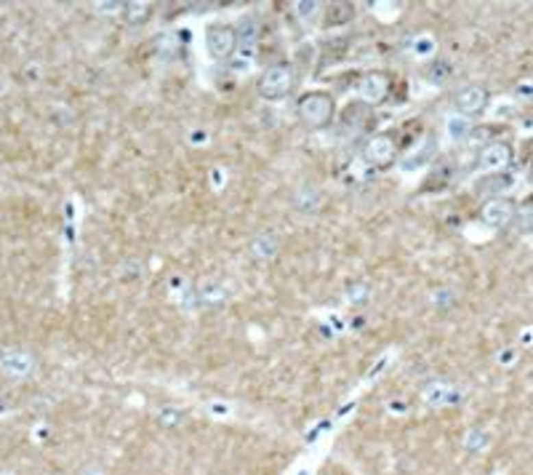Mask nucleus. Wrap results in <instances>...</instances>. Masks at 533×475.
<instances>
[{"label": "nucleus", "instance_id": "obj_1", "mask_svg": "<svg viewBox=\"0 0 533 475\" xmlns=\"http://www.w3.org/2000/svg\"><path fill=\"white\" fill-rule=\"evenodd\" d=\"M299 121L304 123V128L310 131H320V128H328L334 115H336V104H334V97L325 94V91H312V94H304L299 99Z\"/></svg>", "mask_w": 533, "mask_h": 475}, {"label": "nucleus", "instance_id": "obj_2", "mask_svg": "<svg viewBox=\"0 0 533 475\" xmlns=\"http://www.w3.org/2000/svg\"><path fill=\"white\" fill-rule=\"evenodd\" d=\"M293 83H296V73L288 62H277L269 64L262 77H259V94L266 101H280L291 94Z\"/></svg>", "mask_w": 533, "mask_h": 475}, {"label": "nucleus", "instance_id": "obj_3", "mask_svg": "<svg viewBox=\"0 0 533 475\" xmlns=\"http://www.w3.org/2000/svg\"><path fill=\"white\" fill-rule=\"evenodd\" d=\"M206 49L219 62L230 59L238 51V35H235V29L230 25H211L208 32H206Z\"/></svg>", "mask_w": 533, "mask_h": 475}, {"label": "nucleus", "instance_id": "obj_4", "mask_svg": "<svg viewBox=\"0 0 533 475\" xmlns=\"http://www.w3.org/2000/svg\"><path fill=\"white\" fill-rule=\"evenodd\" d=\"M454 107L459 110L464 118L480 115L485 107H488V91H485L483 86L469 83V86H464V88L456 91V97H454Z\"/></svg>", "mask_w": 533, "mask_h": 475}, {"label": "nucleus", "instance_id": "obj_5", "mask_svg": "<svg viewBox=\"0 0 533 475\" xmlns=\"http://www.w3.org/2000/svg\"><path fill=\"white\" fill-rule=\"evenodd\" d=\"M515 211H517V206L507 198H491L488 203L483 206V211H480V219H483L488 227H493V230H501V227L512 225V219H515Z\"/></svg>", "mask_w": 533, "mask_h": 475}, {"label": "nucleus", "instance_id": "obj_6", "mask_svg": "<svg viewBox=\"0 0 533 475\" xmlns=\"http://www.w3.org/2000/svg\"><path fill=\"white\" fill-rule=\"evenodd\" d=\"M509 163H512V147L507 142H491L488 147H483L480 152V169L491 171V174H499L504 171Z\"/></svg>", "mask_w": 533, "mask_h": 475}, {"label": "nucleus", "instance_id": "obj_7", "mask_svg": "<svg viewBox=\"0 0 533 475\" xmlns=\"http://www.w3.org/2000/svg\"><path fill=\"white\" fill-rule=\"evenodd\" d=\"M363 158L365 163H371V166H384V163H389L395 158V139L387 136V134H379V136L368 139Z\"/></svg>", "mask_w": 533, "mask_h": 475}, {"label": "nucleus", "instance_id": "obj_8", "mask_svg": "<svg viewBox=\"0 0 533 475\" xmlns=\"http://www.w3.org/2000/svg\"><path fill=\"white\" fill-rule=\"evenodd\" d=\"M235 35H238V53L243 56V62H251L253 59V51H256V40H259V25H256V19L253 16H245L238 29H235Z\"/></svg>", "mask_w": 533, "mask_h": 475}, {"label": "nucleus", "instance_id": "obj_9", "mask_svg": "<svg viewBox=\"0 0 533 475\" xmlns=\"http://www.w3.org/2000/svg\"><path fill=\"white\" fill-rule=\"evenodd\" d=\"M358 94L363 97V101L368 104H379V101L387 99V80L382 75H365L358 83Z\"/></svg>", "mask_w": 533, "mask_h": 475}, {"label": "nucleus", "instance_id": "obj_10", "mask_svg": "<svg viewBox=\"0 0 533 475\" xmlns=\"http://www.w3.org/2000/svg\"><path fill=\"white\" fill-rule=\"evenodd\" d=\"M461 395L459 390H454L451 385H445V382H430L427 387H424V400L430 403V406H445V403H456Z\"/></svg>", "mask_w": 533, "mask_h": 475}, {"label": "nucleus", "instance_id": "obj_11", "mask_svg": "<svg viewBox=\"0 0 533 475\" xmlns=\"http://www.w3.org/2000/svg\"><path fill=\"white\" fill-rule=\"evenodd\" d=\"M251 251H253L256 259L269 262V259H275L277 251H280V238H277L275 232H262V235H256V238L251 241Z\"/></svg>", "mask_w": 533, "mask_h": 475}, {"label": "nucleus", "instance_id": "obj_12", "mask_svg": "<svg viewBox=\"0 0 533 475\" xmlns=\"http://www.w3.org/2000/svg\"><path fill=\"white\" fill-rule=\"evenodd\" d=\"M195 297H197V302H203L208 307H216V304H221V302L227 300V286L219 283V280H203L197 286Z\"/></svg>", "mask_w": 533, "mask_h": 475}, {"label": "nucleus", "instance_id": "obj_13", "mask_svg": "<svg viewBox=\"0 0 533 475\" xmlns=\"http://www.w3.org/2000/svg\"><path fill=\"white\" fill-rule=\"evenodd\" d=\"M320 200H323V195H320V190H317L315 184H304V187H299V193L293 195V206H296L301 214H312V211L320 208Z\"/></svg>", "mask_w": 533, "mask_h": 475}, {"label": "nucleus", "instance_id": "obj_14", "mask_svg": "<svg viewBox=\"0 0 533 475\" xmlns=\"http://www.w3.org/2000/svg\"><path fill=\"white\" fill-rule=\"evenodd\" d=\"M424 77L432 86H445L454 77V64L448 59H432V64L424 70Z\"/></svg>", "mask_w": 533, "mask_h": 475}, {"label": "nucleus", "instance_id": "obj_15", "mask_svg": "<svg viewBox=\"0 0 533 475\" xmlns=\"http://www.w3.org/2000/svg\"><path fill=\"white\" fill-rule=\"evenodd\" d=\"M435 152H437V142L432 139V136H427V139H424V145H421V147L411 155V160H403L400 166H403V171H413V169H419V166L430 163Z\"/></svg>", "mask_w": 533, "mask_h": 475}, {"label": "nucleus", "instance_id": "obj_16", "mask_svg": "<svg viewBox=\"0 0 533 475\" xmlns=\"http://www.w3.org/2000/svg\"><path fill=\"white\" fill-rule=\"evenodd\" d=\"M512 187H515V174H507V171H499V174L488 176V182L483 184V190L491 193L493 198H501Z\"/></svg>", "mask_w": 533, "mask_h": 475}, {"label": "nucleus", "instance_id": "obj_17", "mask_svg": "<svg viewBox=\"0 0 533 475\" xmlns=\"http://www.w3.org/2000/svg\"><path fill=\"white\" fill-rule=\"evenodd\" d=\"M515 230L520 235H533V203H525L515 211V219H512Z\"/></svg>", "mask_w": 533, "mask_h": 475}, {"label": "nucleus", "instance_id": "obj_18", "mask_svg": "<svg viewBox=\"0 0 533 475\" xmlns=\"http://www.w3.org/2000/svg\"><path fill=\"white\" fill-rule=\"evenodd\" d=\"M445 131H448V136H451L454 142H461V139L469 136L472 123H469V118H464V115H451L448 123H445Z\"/></svg>", "mask_w": 533, "mask_h": 475}, {"label": "nucleus", "instance_id": "obj_19", "mask_svg": "<svg viewBox=\"0 0 533 475\" xmlns=\"http://www.w3.org/2000/svg\"><path fill=\"white\" fill-rule=\"evenodd\" d=\"M123 14H125V22L128 25H142L147 16H149V3H125L123 5Z\"/></svg>", "mask_w": 533, "mask_h": 475}, {"label": "nucleus", "instance_id": "obj_20", "mask_svg": "<svg viewBox=\"0 0 533 475\" xmlns=\"http://www.w3.org/2000/svg\"><path fill=\"white\" fill-rule=\"evenodd\" d=\"M435 38L432 35H416L411 40V51L416 53V56H430L432 51H435Z\"/></svg>", "mask_w": 533, "mask_h": 475}, {"label": "nucleus", "instance_id": "obj_21", "mask_svg": "<svg viewBox=\"0 0 533 475\" xmlns=\"http://www.w3.org/2000/svg\"><path fill=\"white\" fill-rule=\"evenodd\" d=\"M296 14H299L301 22H312L320 14V3L317 0H301V3H296Z\"/></svg>", "mask_w": 533, "mask_h": 475}, {"label": "nucleus", "instance_id": "obj_22", "mask_svg": "<svg viewBox=\"0 0 533 475\" xmlns=\"http://www.w3.org/2000/svg\"><path fill=\"white\" fill-rule=\"evenodd\" d=\"M485 443H488V435H485L483 430H469L467 433V441H464L467 451H480Z\"/></svg>", "mask_w": 533, "mask_h": 475}, {"label": "nucleus", "instance_id": "obj_23", "mask_svg": "<svg viewBox=\"0 0 533 475\" xmlns=\"http://www.w3.org/2000/svg\"><path fill=\"white\" fill-rule=\"evenodd\" d=\"M3 366H8L14 374H25L29 369V358H25V355H8V358H3Z\"/></svg>", "mask_w": 533, "mask_h": 475}, {"label": "nucleus", "instance_id": "obj_24", "mask_svg": "<svg viewBox=\"0 0 533 475\" xmlns=\"http://www.w3.org/2000/svg\"><path fill=\"white\" fill-rule=\"evenodd\" d=\"M371 294V289H368V283H352V286H347V297L352 302H360L365 300Z\"/></svg>", "mask_w": 533, "mask_h": 475}, {"label": "nucleus", "instance_id": "obj_25", "mask_svg": "<svg viewBox=\"0 0 533 475\" xmlns=\"http://www.w3.org/2000/svg\"><path fill=\"white\" fill-rule=\"evenodd\" d=\"M515 358H517V350H515V348H507V350H504V352H501V355H499V363H504V366H509V363H512Z\"/></svg>", "mask_w": 533, "mask_h": 475}, {"label": "nucleus", "instance_id": "obj_26", "mask_svg": "<svg viewBox=\"0 0 533 475\" xmlns=\"http://www.w3.org/2000/svg\"><path fill=\"white\" fill-rule=\"evenodd\" d=\"M211 411H214V417H227L230 409H227L224 403H211Z\"/></svg>", "mask_w": 533, "mask_h": 475}, {"label": "nucleus", "instance_id": "obj_27", "mask_svg": "<svg viewBox=\"0 0 533 475\" xmlns=\"http://www.w3.org/2000/svg\"><path fill=\"white\" fill-rule=\"evenodd\" d=\"M80 475H104V470L101 467H97V465H91V467H86Z\"/></svg>", "mask_w": 533, "mask_h": 475}, {"label": "nucleus", "instance_id": "obj_28", "mask_svg": "<svg viewBox=\"0 0 533 475\" xmlns=\"http://www.w3.org/2000/svg\"><path fill=\"white\" fill-rule=\"evenodd\" d=\"M520 342H523V345H531V342H533V331H531V328H528V331H523Z\"/></svg>", "mask_w": 533, "mask_h": 475}, {"label": "nucleus", "instance_id": "obj_29", "mask_svg": "<svg viewBox=\"0 0 533 475\" xmlns=\"http://www.w3.org/2000/svg\"><path fill=\"white\" fill-rule=\"evenodd\" d=\"M193 142L195 145H197V142L203 145V142H206V134H203V131H193Z\"/></svg>", "mask_w": 533, "mask_h": 475}, {"label": "nucleus", "instance_id": "obj_30", "mask_svg": "<svg viewBox=\"0 0 533 475\" xmlns=\"http://www.w3.org/2000/svg\"><path fill=\"white\" fill-rule=\"evenodd\" d=\"M221 176H224L221 171H214V184H221Z\"/></svg>", "mask_w": 533, "mask_h": 475}, {"label": "nucleus", "instance_id": "obj_31", "mask_svg": "<svg viewBox=\"0 0 533 475\" xmlns=\"http://www.w3.org/2000/svg\"><path fill=\"white\" fill-rule=\"evenodd\" d=\"M531 176H533V166H531Z\"/></svg>", "mask_w": 533, "mask_h": 475}]
</instances>
